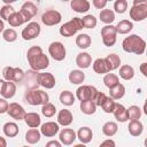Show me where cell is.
<instances>
[{
	"mask_svg": "<svg viewBox=\"0 0 147 147\" xmlns=\"http://www.w3.org/2000/svg\"><path fill=\"white\" fill-rule=\"evenodd\" d=\"M115 29H116V33L125 34V33H129L133 29V23L131 21H129V20H122V21H119L117 23Z\"/></svg>",
	"mask_w": 147,
	"mask_h": 147,
	"instance_id": "25",
	"label": "cell"
},
{
	"mask_svg": "<svg viewBox=\"0 0 147 147\" xmlns=\"http://www.w3.org/2000/svg\"><path fill=\"white\" fill-rule=\"evenodd\" d=\"M41 53H42V48L40 46H31L26 52V59L30 60V59H32V57L41 54Z\"/></svg>",
	"mask_w": 147,
	"mask_h": 147,
	"instance_id": "46",
	"label": "cell"
},
{
	"mask_svg": "<svg viewBox=\"0 0 147 147\" xmlns=\"http://www.w3.org/2000/svg\"><path fill=\"white\" fill-rule=\"evenodd\" d=\"M8 23H9V25H10V26L16 28V26H21L22 24H24V23H25V21H24L23 16L21 15V13H20V11H15V13H14L9 18H8Z\"/></svg>",
	"mask_w": 147,
	"mask_h": 147,
	"instance_id": "38",
	"label": "cell"
},
{
	"mask_svg": "<svg viewBox=\"0 0 147 147\" xmlns=\"http://www.w3.org/2000/svg\"><path fill=\"white\" fill-rule=\"evenodd\" d=\"M99 17H100L101 22H103L107 25H109V24H111L115 21V13L111 9H102L100 11Z\"/></svg>",
	"mask_w": 147,
	"mask_h": 147,
	"instance_id": "34",
	"label": "cell"
},
{
	"mask_svg": "<svg viewBox=\"0 0 147 147\" xmlns=\"http://www.w3.org/2000/svg\"><path fill=\"white\" fill-rule=\"evenodd\" d=\"M98 90L94 86L91 85H82L77 88L76 91V98L79 101H86V100H91L93 101L95 95L98 94Z\"/></svg>",
	"mask_w": 147,
	"mask_h": 147,
	"instance_id": "4",
	"label": "cell"
},
{
	"mask_svg": "<svg viewBox=\"0 0 147 147\" xmlns=\"http://www.w3.org/2000/svg\"><path fill=\"white\" fill-rule=\"evenodd\" d=\"M59 131H60V126L55 122H46L40 127V133L47 138L54 137L56 133H59Z\"/></svg>",
	"mask_w": 147,
	"mask_h": 147,
	"instance_id": "14",
	"label": "cell"
},
{
	"mask_svg": "<svg viewBox=\"0 0 147 147\" xmlns=\"http://www.w3.org/2000/svg\"><path fill=\"white\" fill-rule=\"evenodd\" d=\"M25 101L31 106H39V105H46L49 102L48 94L41 90H28L24 94Z\"/></svg>",
	"mask_w": 147,
	"mask_h": 147,
	"instance_id": "2",
	"label": "cell"
},
{
	"mask_svg": "<svg viewBox=\"0 0 147 147\" xmlns=\"http://www.w3.org/2000/svg\"><path fill=\"white\" fill-rule=\"evenodd\" d=\"M70 6H71V9L74 11L83 14V13L88 11L91 5H90V2L87 0H72L70 2Z\"/></svg>",
	"mask_w": 147,
	"mask_h": 147,
	"instance_id": "21",
	"label": "cell"
},
{
	"mask_svg": "<svg viewBox=\"0 0 147 147\" xmlns=\"http://www.w3.org/2000/svg\"><path fill=\"white\" fill-rule=\"evenodd\" d=\"M85 79V74L82 71V70H72L70 74H69V82L71 84H75V85H79L84 82Z\"/></svg>",
	"mask_w": 147,
	"mask_h": 147,
	"instance_id": "30",
	"label": "cell"
},
{
	"mask_svg": "<svg viewBox=\"0 0 147 147\" xmlns=\"http://www.w3.org/2000/svg\"><path fill=\"white\" fill-rule=\"evenodd\" d=\"M24 122L25 124L31 127V129H37L40 124H41V118L39 116V114L37 113H26L24 116Z\"/></svg>",
	"mask_w": 147,
	"mask_h": 147,
	"instance_id": "19",
	"label": "cell"
},
{
	"mask_svg": "<svg viewBox=\"0 0 147 147\" xmlns=\"http://www.w3.org/2000/svg\"><path fill=\"white\" fill-rule=\"evenodd\" d=\"M2 130H3L5 136L8 138H14L18 134V125L15 122H7L3 125Z\"/></svg>",
	"mask_w": 147,
	"mask_h": 147,
	"instance_id": "27",
	"label": "cell"
},
{
	"mask_svg": "<svg viewBox=\"0 0 147 147\" xmlns=\"http://www.w3.org/2000/svg\"><path fill=\"white\" fill-rule=\"evenodd\" d=\"M22 147H29V146H22Z\"/></svg>",
	"mask_w": 147,
	"mask_h": 147,
	"instance_id": "59",
	"label": "cell"
},
{
	"mask_svg": "<svg viewBox=\"0 0 147 147\" xmlns=\"http://www.w3.org/2000/svg\"><path fill=\"white\" fill-rule=\"evenodd\" d=\"M80 20H82V23H83V28H85V29H94L96 26V24H98V21L95 18V16L91 15V14L90 15H85Z\"/></svg>",
	"mask_w": 147,
	"mask_h": 147,
	"instance_id": "39",
	"label": "cell"
},
{
	"mask_svg": "<svg viewBox=\"0 0 147 147\" xmlns=\"http://www.w3.org/2000/svg\"><path fill=\"white\" fill-rule=\"evenodd\" d=\"M45 147H62V144L60 141H57V140H49L45 145Z\"/></svg>",
	"mask_w": 147,
	"mask_h": 147,
	"instance_id": "52",
	"label": "cell"
},
{
	"mask_svg": "<svg viewBox=\"0 0 147 147\" xmlns=\"http://www.w3.org/2000/svg\"><path fill=\"white\" fill-rule=\"evenodd\" d=\"M106 99H107V95L105 94V93H102V92H98V94L95 95V98H94V100H93V102L95 103V106L98 107V106H102V103L106 101Z\"/></svg>",
	"mask_w": 147,
	"mask_h": 147,
	"instance_id": "48",
	"label": "cell"
},
{
	"mask_svg": "<svg viewBox=\"0 0 147 147\" xmlns=\"http://www.w3.org/2000/svg\"><path fill=\"white\" fill-rule=\"evenodd\" d=\"M28 62H29L31 69H32L33 71H36V72H37V71L45 70V69L49 65V59H48V56H47L46 54H44V53H41V54H39V55H37V56H34V57L28 60Z\"/></svg>",
	"mask_w": 147,
	"mask_h": 147,
	"instance_id": "6",
	"label": "cell"
},
{
	"mask_svg": "<svg viewBox=\"0 0 147 147\" xmlns=\"http://www.w3.org/2000/svg\"><path fill=\"white\" fill-rule=\"evenodd\" d=\"M76 132L72 130V129H63L60 131L59 133V139H60V142L62 145H65V146H69V145H72L74 141L76 140Z\"/></svg>",
	"mask_w": 147,
	"mask_h": 147,
	"instance_id": "15",
	"label": "cell"
},
{
	"mask_svg": "<svg viewBox=\"0 0 147 147\" xmlns=\"http://www.w3.org/2000/svg\"><path fill=\"white\" fill-rule=\"evenodd\" d=\"M75 99L76 98H75L74 93L70 91H63L60 94V101L64 106H72L75 103Z\"/></svg>",
	"mask_w": 147,
	"mask_h": 147,
	"instance_id": "37",
	"label": "cell"
},
{
	"mask_svg": "<svg viewBox=\"0 0 147 147\" xmlns=\"http://www.w3.org/2000/svg\"><path fill=\"white\" fill-rule=\"evenodd\" d=\"M115 105H116L115 100H113L111 98L107 96V99H106V101L102 103L101 108L103 109V111H105V113L110 114V113H113V111H114V109H115Z\"/></svg>",
	"mask_w": 147,
	"mask_h": 147,
	"instance_id": "44",
	"label": "cell"
},
{
	"mask_svg": "<svg viewBox=\"0 0 147 147\" xmlns=\"http://www.w3.org/2000/svg\"><path fill=\"white\" fill-rule=\"evenodd\" d=\"M118 131V126L115 122H106L102 126V133L106 137H113L117 133Z\"/></svg>",
	"mask_w": 147,
	"mask_h": 147,
	"instance_id": "33",
	"label": "cell"
},
{
	"mask_svg": "<svg viewBox=\"0 0 147 147\" xmlns=\"http://www.w3.org/2000/svg\"><path fill=\"white\" fill-rule=\"evenodd\" d=\"M147 17V3L144 5H134L130 9V18L136 22L144 21Z\"/></svg>",
	"mask_w": 147,
	"mask_h": 147,
	"instance_id": "12",
	"label": "cell"
},
{
	"mask_svg": "<svg viewBox=\"0 0 147 147\" xmlns=\"http://www.w3.org/2000/svg\"><path fill=\"white\" fill-rule=\"evenodd\" d=\"M20 13H21V15L23 16L25 23H28L31 18H33V17L37 15L38 8H37V6H36L32 1H26V2H24V3L22 5V7H21V9H20Z\"/></svg>",
	"mask_w": 147,
	"mask_h": 147,
	"instance_id": "10",
	"label": "cell"
},
{
	"mask_svg": "<svg viewBox=\"0 0 147 147\" xmlns=\"http://www.w3.org/2000/svg\"><path fill=\"white\" fill-rule=\"evenodd\" d=\"M74 147H86V145H85V144H82V142H80V144H77V145H75Z\"/></svg>",
	"mask_w": 147,
	"mask_h": 147,
	"instance_id": "58",
	"label": "cell"
},
{
	"mask_svg": "<svg viewBox=\"0 0 147 147\" xmlns=\"http://www.w3.org/2000/svg\"><path fill=\"white\" fill-rule=\"evenodd\" d=\"M3 78L6 79V82H13L14 79V68L13 67H6L2 71Z\"/></svg>",
	"mask_w": 147,
	"mask_h": 147,
	"instance_id": "47",
	"label": "cell"
},
{
	"mask_svg": "<svg viewBox=\"0 0 147 147\" xmlns=\"http://www.w3.org/2000/svg\"><path fill=\"white\" fill-rule=\"evenodd\" d=\"M7 114H8L11 118H14V119H16V121H21V119H24V116H25L26 111L24 110V108H23L20 103H17V102H11V103H9V106H8Z\"/></svg>",
	"mask_w": 147,
	"mask_h": 147,
	"instance_id": "13",
	"label": "cell"
},
{
	"mask_svg": "<svg viewBox=\"0 0 147 147\" xmlns=\"http://www.w3.org/2000/svg\"><path fill=\"white\" fill-rule=\"evenodd\" d=\"M126 109H127V115H129V119L130 121L139 119L141 117V115H142V111L138 106H130Z\"/></svg>",
	"mask_w": 147,
	"mask_h": 147,
	"instance_id": "40",
	"label": "cell"
},
{
	"mask_svg": "<svg viewBox=\"0 0 147 147\" xmlns=\"http://www.w3.org/2000/svg\"><path fill=\"white\" fill-rule=\"evenodd\" d=\"M3 30H5V23H3V21L0 18V33L3 32Z\"/></svg>",
	"mask_w": 147,
	"mask_h": 147,
	"instance_id": "56",
	"label": "cell"
},
{
	"mask_svg": "<svg viewBox=\"0 0 147 147\" xmlns=\"http://www.w3.org/2000/svg\"><path fill=\"white\" fill-rule=\"evenodd\" d=\"M37 84L46 90H51L55 86V77L51 72H39L37 75Z\"/></svg>",
	"mask_w": 147,
	"mask_h": 147,
	"instance_id": "11",
	"label": "cell"
},
{
	"mask_svg": "<svg viewBox=\"0 0 147 147\" xmlns=\"http://www.w3.org/2000/svg\"><path fill=\"white\" fill-rule=\"evenodd\" d=\"M83 29V23L82 20L79 17H74L72 20H70L69 22L64 23L61 25L60 28V34L62 37H72L74 34H76L77 31Z\"/></svg>",
	"mask_w": 147,
	"mask_h": 147,
	"instance_id": "3",
	"label": "cell"
},
{
	"mask_svg": "<svg viewBox=\"0 0 147 147\" xmlns=\"http://www.w3.org/2000/svg\"><path fill=\"white\" fill-rule=\"evenodd\" d=\"M124 94H125V86L121 83L109 88V98H111L113 100H119L124 96Z\"/></svg>",
	"mask_w": 147,
	"mask_h": 147,
	"instance_id": "26",
	"label": "cell"
},
{
	"mask_svg": "<svg viewBox=\"0 0 147 147\" xmlns=\"http://www.w3.org/2000/svg\"><path fill=\"white\" fill-rule=\"evenodd\" d=\"M62 20V15L60 11L55 10V9H49V10H46L42 15H41V22L47 25V26H53V25H56L61 22Z\"/></svg>",
	"mask_w": 147,
	"mask_h": 147,
	"instance_id": "8",
	"label": "cell"
},
{
	"mask_svg": "<svg viewBox=\"0 0 147 147\" xmlns=\"http://www.w3.org/2000/svg\"><path fill=\"white\" fill-rule=\"evenodd\" d=\"M41 28L39 25V23L37 22H30L21 32V36L24 40H32L34 38H37L40 34Z\"/></svg>",
	"mask_w": 147,
	"mask_h": 147,
	"instance_id": "9",
	"label": "cell"
},
{
	"mask_svg": "<svg viewBox=\"0 0 147 147\" xmlns=\"http://www.w3.org/2000/svg\"><path fill=\"white\" fill-rule=\"evenodd\" d=\"M93 70L96 74H100V75H103V74H108L109 72V70L107 68V64L105 62V59H96L93 62Z\"/></svg>",
	"mask_w": 147,
	"mask_h": 147,
	"instance_id": "35",
	"label": "cell"
},
{
	"mask_svg": "<svg viewBox=\"0 0 147 147\" xmlns=\"http://www.w3.org/2000/svg\"><path fill=\"white\" fill-rule=\"evenodd\" d=\"M99 147H116V144L113 139H106L100 144Z\"/></svg>",
	"mask_w": 147,
	"mask_h": 147,
	"instance_id": "51",
	"label": "cell"
},
{
	"mask_svg": "<svg viewBox=\"0 0 147 147\" xmlns=\"http://www.w3.org/2000/svg\"><path fill=\"white\" fill-rule=\"evenodd\" d=\"M2 38L7 41V42H14L16 39H17V32L9 28V29H5L3 32H2Z\"/></svg>",
	"mask_w": 147,
	"mask_h": 147,
	"instance_id": "41",
	"label": "cell"
},
{
	"mask_svg": "<svg viewBox=\"0 0 147 147\" xmlns=\"http://www.w3.org/2000/svg\"><path fill=\"white\" fill-rule=\"evenodd\" d=\"M127 129H129V133L132 137H139L142 133V131H144V125H142V123L139 119L130 121Z\"/></svg>",
	"mask_w": 147,
	"mask_h": 147,
	"instance_id": "24",
	"label": "cell"
},
{
	"mask_svg": "<svg viewBox=\"0 0 147 147\" xmlns=\"http://www.w3.org/2000/svg\"><path fill=\"white\" fill-rule=\"evenodd\" d=\"M105 62L107 64V68L110 71L113 70H116L117 68H119V64H121V57L117 55V54H109L105 57Z\"/></svg>",
	"mask_w": 147,
	"mask_h": 147,
	"instance_id": "22",
	"label": "cell"
},
{
	"mask_svg": "<svg viewBox=\"0 0 147 147\" xmlns=\"http://www.w3.org/2000/svg\"><path fill=\"white\" fill-rule=\"evenodd\" d=\"M76 64L80 69H87L92 64V56L87 52H80L76 56Z\"/></svg>",
	"mask_w": 147,
	"mask_h": 147,
	"instance_id": "18",
	"label": "cell"
},
{
	"mask_svg": "<svg viewBox=\"0 0 147 147\" xmlns=\"http://www.w3.org/2000/svg\"><path fill=\"white\" fill-rule=\"evenodd\" d=\"M16 93V84L14 82H5L1 95L3 99H11Z\"/></svg>",
	"mask_w": 147,
	"mask_h": 147,
	"instance_id": "23",
	"label": "cell"
},
{
	"mask_svg": "<svg viewBox=\"0 0 147 147\" xmlns=\"http://www.w3.org/2000/svg\"><path fill=\"white\" fill-rule=\"evenodd\" d=\"M74 121L72 113L68 109H62L57 114V124L62 126H69Z\"/></svg>",
	"mask_w": 147,
	"mask_h": 147,
	"instance_id": "16",
	"label": "cell"
},
{
	"mask_svg": "<svg viewBox=\"0 0 147 147\" xmlns=\"http://www.w3.org/2000/svg\"><path fill=\"white\" fill-rule=\"evenodd\" d=\"M117 33H116V29L114 25L109 24V25H105L101 29V37H102V41L105 44V46L110 47L114 46L117 39Z\"/></svg>",
	"mask_w": 147,
	"mask_h": 147,
	"instance_id": "5",
	"label": "cell"
},
{
	"mask_svg": "<svg viewBox=\"0 0 147 147\" xmlns=\"http://www.w3.org/2000/svg\"><path fill=\"white\" fill-rule=\"evenodd\" d=\"M8 106H9L8 101H7L6 99H3V98H0V114H5V113H7V110H8Z\"/></svg>",
	"mask_w": 147,
	"mask_h": 147,
	"instance_id": "49",
	"label": "cell"
},
{
	"mask_svg": "<svg viewBox=\"0 0 147 147\" xmlns=\"http://www.w3.org/2000/svg\"><path fill=\"white\" fill-rule=\"evenodd\" d=\"M140 71H141V74L145 77H147V63L146 62H144V63L140 64Z\"/></svg>",
	"mask_w": 147,
	"mask_h": 147,
	"instance_id": "53",
	"label": "cell"
},
{
	"mask_svg": "<svg viewBox=\"0 0 147 147\" xmlns=\"http://www.w3.org/2000/svg\"><path fill=\"white\" fill-rule=\"evenodd\" d=\"M91 42H92V39L87 33H80L76 37V45L82 49H85V48L90 47Z\"/></svg>",
	"mask_w": 147,
	"mask_h": 147,
	"instance_id": "29",
	"label": "cell"
},
{
	"mask_svg": "<svg viewBox=\"0 0 147 147\" xmlns=\"http://www.w3.org/2000/svg\"><path fill=\"white\" fill-rule=\"evenodd\" d=\"M3 83H5V80L0 78V94H1V92H2V87H3Z\"/></svg>",
	"mask_w": 147,
	"mask_h": 147,
	"instance_id": "57",
	"label": "cell"
},
{
	"mask_svg": "<svg viewBox=\"0 0 147 147\" xmlns=\"http://www.w3.org/2000/svg\"><path fill=\"white\" fill-rule=\"evenodd\" d=\"M41 113H42V115H44L45 117H48V118H49V117H53V116L55 115L56 108H55V106H54L53 103L47 102L46 105H42Z\"/></svg>",
	"mask_w": 147,
	"mask_h": 147,
	"instance_id": "42",
	"label": "cell"
},
{
	"mask_svg": "<svg viewBox=\"0 0 147 147\" xmlns=\"http://www.w3.org/2000/svg\"><path fill=\"white\" fill-rule=\"evenodd\" d=\"M80 110L85 115H93L96 111V106L93 101L86 100V101H80Z\"/></svg>",
	"mask_w": 147,
	"mask_h": 147,
	"instance_id": "31",
	"label": "cell"
},
{
	"mask_svg": "<svg viewBox=\"0 0 147 147\" xmlns=\"http://www.w3.org/2000/svg\"><path fill=\"white\" fill-rule=\"evenodd\" d=\"M123 51L126 53H134L137 55H141L146 49V41L139 37L138 34H130L122 42Z\"/></svg>",
	"mask_w": 147,
	"mask_h": 147,
	"instance_id": "1",
	"label": "cell"
},
{
	"mask_svg": "<svg viewBox=\"0 0 147 147\" xmlns=\"http://www.w3.org/2000/svg\"><path fill=\"white\" fill-rule=\"evenodd\" d=\"M40 138H41V133L38 129H30L25 133V140L28 144H31V145L37 144L40 140Z\"/></svg>",
	"mask_w": 147,
	"mask_h": 147,
	"instance_id": "28",
	"label": "cell"
},
{
	"mask_svg": "<svg viewBox=\"0 0 147 147\" xmlns=\"http://www.w3.org/2000/svg\"><path fill=\"white\" fill-rule=\"evenodd\" d=\"M48 53L55 61H63L67 55L65 47L60 41H53L48 46Z\"/></svg>",
	"mask_w": 147,
	"mask_h": 147,
	"instance_id": "7",
	"label": "cell"
},
{
	"mask_svg": "<svg viewBox=\"0 0 147 147\" xmlns=\"http://www.w3.org/2000/svg\"><path fill=\"white\" fill-rule=\"evenodd\" d=\"M144 3H147V1H146V0H141V1L134 0V1H133V6H134V5H144Z\"/></svg>",
	"mask_w": 147,
	"mask_h": 147,
	"instance_id": "55",
	"label": "cell"
},
{
	"mask_svg": "<svg viewBox=\"0 0 147 147\" xmlns=\"http://www.w3.org/2000/svg\"><path fill=\"white\" fill-rule=\"evenodd\" d=\"M119 77L124 80H130L134 77V69L129 65V64H124L119 68Z\"/></svg>",
	"mask_w": 147,
	"mask_h": 147,
	"instance_id": "32",
	"label": "cell"
},
{
	"mask_svg": "<svg viewBox=\"0 0 147 147\" xmlns=\"http://www.w3.org/2000/svg\"><path fill=\"white\" fill-rule=\"evenodd\" d=\"M113 114H114L115 118H116L118 122H121V123H124V122L129 121L127 109H126L123 105H121V103H116V105H115V109H114Z\"/></svg>",
	"mask_w": 147,
	"mask_h": 147,
	"instance_id": "20",
	"label": "cell"
},
{
	"mask_svg": "<svg viewBox=\"0 0 147 147\" xmlns=\"http://www.w3.org/2000/svg\"><path fill=\"white\" fill-rule=\"evenodd\" d=\"M114 9L117 14H123L127 9V1L126 0H116L114 2Z\"/></svg>",
	"mask_w": 147,
	"mask_h": 147,
	"instance_id": "45",
	"label": "cell"
},
{
	"mask_svg": "<svg viewBox=\"0 0 147 147\" xmlns=\"http://www.w3.org/2000/svg\"><path fill=\"white\" fill-rule=\"evenodd\" d=\"M92 5L96 8V9H103L107 6V1L106 0H93Z\"/></svg>",
	"mask_w": 147,
	"mask_h": 147,
	"instance_id": "50",
	"label": "cell"
},
{
	"mask_svg": "<svg viewBox=\"0 0 147 147\" xmlns=\"http://www.w3.org/2000/svg\"><path fill=\"white\" fill-rule=\"evenodd\" d=\"M0 147H7V141L3 137L0 136Z\"/></svg>",
	"mask_w": 147,
	"mask_h": 147,
	"instance_id": "54",
	"label": "cell"
},
{
	"mask_svg": "<svg viewBox=\"0 0 147 147\" xmlns=\"http://www.w3.org/2000/svg\"><path fill=\"white\" fill-rule=\"evenodd\" d=\"M76 137L79 139V141L82 144H88V142L92 141L93 132L88 126H82V127L78 129V131L76 133Z\"/></svg>",
	"mask_w": 147,
	"mask_h": 147,
	"instance_id": "17",
	"label": "cell"
},
{
	"mask_svg": "<svg viewBox=\"0 0 147 147\" xmlns=\"http://www.w3.org/2000/svg\"><path fill=\"white\" fill-rule=\"evenodd\" d=\"M103 83H105V85H106L108 88H111V87L116 86L117 84H119V78H118V76H117L116 74H110V72H108V74H106L105 77H103Z\"/></svg>",
	"mask_w": 147,
	"mask_h": 147,
	"instance_id": "36",
	"label": "cell"
},
{
	"mask_svg": "<svg viewBox=\"0 0 147 147\" xmlns=\"http://www.w3.org/2000/svg\"><path fill=\"white\" fill-rule=\"evenodd\" d=\"M15 13V9L10 6V5H5L1 7L0 9V17L1 20H5V21H8V18Z\"/></svg>",
	"mask_w": 147,
	"mask_h": 147,
	"instance_id": "43",
	"label": "cell"
}]
</instances>
